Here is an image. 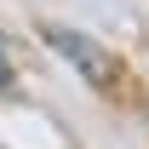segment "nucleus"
Returning a JSON list of instances; mask_svg holds the SVG:
<instances>
[{
  "instance_id": "f03ea898",
  "label": "nucleus",
  "mask_w": 149,
  "mask_h": 149,
  "mask_svg": "<svg viewBox=\"0 0 149 149\" xmlns=\"http://www.w3.org/2000/svg\"><path fill=\"white\" fill-rule=\"evenodd\" d=\"M0 86H6V57H0Z\"/></svg>"
},
{
  "instance_id": "f257e3e1",
  "label": "nucleus",
  "mask_w": 149,
  "mask_h": 149,
  "mask_svg": "<svg viewBox=\"0 0 149 149\" xmlns=\"http://www.w3.org/2000/svg\"><path fill=\"white\" fill-rule=\"evenodd\" d=\"M40 35H46V46H52V52H63V57H69L74 69L92 80V86H109V80H115V69H109V52H103L97 40L74 35V29H57V23H46Z\"/></svg>"
}]
</instances>
